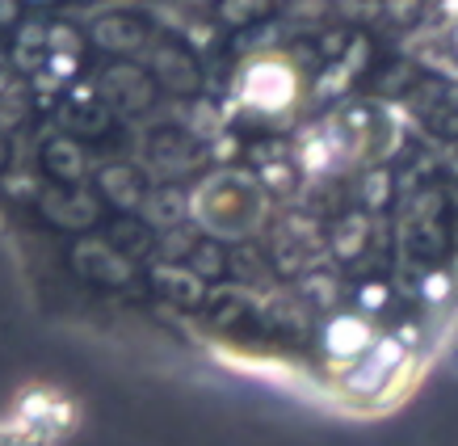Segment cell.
Segmentation results:
<instances>
[{"instance_id":"obj_1","label":"cell","mask_w":458,"mask_h":446,"mask_svg":"<svg viewBox=\"0 0 458 446\" xmlns=\"http://www.w3.org/2000/svg\"><path fill=\"white\" fill-rule=\"evenodd\" d=\"M0 13V202L156 316L387 375L458 291V42L412 9Z\"/></svg>"}]
</instances>
